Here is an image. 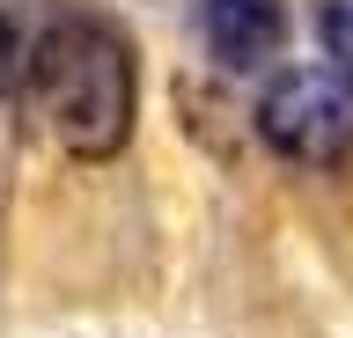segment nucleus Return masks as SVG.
<instances>
[{
    "mask_svg": "<svg viewBox=\"0 0 353 338\" xmlns=\"http://www.w3.org/2000/svg\"><path fill=\"white\" fill-rule=\"evenodd\" d=\"M22 81H30V118L59 140L66 155L103 162V155L125 147L140 81H132L125 37L110 23H96V15L52 23L30 45V59H22Z\"/></svg>",
    "mask_w": 353,
    "mask_h": 338,
    "instance_id": "nucleus-1",
    "label": "nucleus"
},
{
    "mask_svg": "<svg viewBox=\"0 0 353 338\" xmlns=\"http://www.w3.org/2000/svg\"><path fill=\"white\" fill-rule=\"evenodd\" d=\"M258 133L272 155L309 162V169L353 155V74L331 67V59L280 67L258 96Z\"/></svg>",
    "mask_w": 353,
    "mask_h": 338,
    "instance_id": "nucleus-2",
    "label": "nucleus"
},
{
    "mask_svg": "<svg viewBox=\"0 0 353 338\" xmlns=\"http://www.w3.org/2000/svg\"><path fill=\"white\" fill-rule=\"evenodd\" d=\"M199 30H206V52L221 67H265L287 37V8L280 0H199Z\"/></svg>",
    "mask_w": 353,
    "mask_h": 338,
    "instance_id": "nucleus-3",
    "label": "nucleus"
},
{
    "mask_svg": "<svg viewBox=\"0 0 353 338\" xmlns=\"http://www.w3.org/2000/svg\"><path fill=\"white\" fill-rule=\"evenodd\" d=\"M324 45H331V67L353 74V0H324Z\"/></svg>",
    "mask_w": 353,
    "mask_h": 338,
    "instance_id": "nucleus-4",
    "label": "nucleus"
},
{
    "mask_svg": "<svg viewBox=\"0 0 353 338\" xmlns=\"http://www.w3.org/2000/svg\"><path fill=\"white\" fill-rule=\"evenodd\" d=\"M15 67H22V45H15V23L0 15V96L15 89Z\"/></svg>",
    "mask_w": 353,
    "mask_h": 338,
    "instance_id": "nucleus-5",
    "label": "nucleus"
}]
</instances>
